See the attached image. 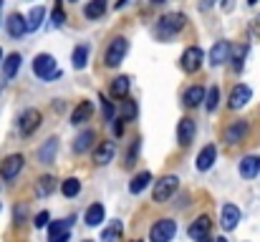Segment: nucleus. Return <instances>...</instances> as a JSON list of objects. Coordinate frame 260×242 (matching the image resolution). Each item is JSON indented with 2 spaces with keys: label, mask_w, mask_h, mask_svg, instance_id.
I'll list each match as a JSON object with an SVG mask.
<instances>
[{
  "label": "nucleus",
  "mask_w": 260,
  "mask_h": 242,
  "mask_svg": "<svg viewBox=\"0 0 260 242\" xmlns=\"http://www.w3.org/2000/svg\"><path fill=\"white\" fill-rule=\"evenodd\" d=\"M61 192H63V197H69V199H74L79 192H81V182L76 179V177H71V179H66L63 184H61Z\"/></svg>",
  "instance_id": "obj_35"
},
{
  "label": "nucleus",
  "mask_w": 260,
  "mask_h": 242,
  "mask_svg": "<svg viewBox=\"0 0 260 242\" xmlns=\"http://www.w3.org/2000/svg\"><path fill=\"white\" fill-rule=\"evenodd\" d=\"M129 86H132V79H129V76H116V79L111 81L109 93H111L114 98H124V96H129Z\"/></svg>",
  "instance_id": "obj_25"
},
{
  "label": "nucleus",
  "mask_w": 260,
  "mask_h": 242,
  "mask_svg": "<svg viewBox=\"0 0 260 242\" xmlns=\"http://www.w3.org/2000/svg\"><path fill=\"white\" fill-rule=\"evenodd\" d=\"M86 63H88V46L81 43V46H76L74 53H71V66H74L76 71H84Z\"/></svg>",
  "instance_id": "obj_28"
},
{
  "label": "nucleus",
  "mask_w": 260,
  "mask_h": 242,
  "mask_svg": "<svg viewBox=\"0 0 260 242\" xmlns=\"http://www.w3.org/2000/svg\"><path fill=\"white\" fill-rule=\"evenodd\" d=\"M84 242H91V240H84Z\"/></svg>",
  "instance_id": "obj_52"
},
{
  "label": "nucleus",
  "mask_w": 260,
  "mask_h": 242,
  "mask_svg": "<svg viewBox=\"0 0 260 242\" xmlns=\"http://www.w3.org/2000/svg\"><path fill=\"white\" fill-rule=\"evenodd\" d=\"M177 235V222L174 220H159L149 230V242H170Z\"/></svg>",
  "instance_id": "obj_6"
},
{
  "label": "nucleus",
  "mask_w": 260,
  "mask_h": 242,
  "mask_svg": "<svg viewBox=\"0 0 260 242\" xmlns=\"http://www.w3.org/2000/svg\"><path fill=\"white\" fill-rule=\"evenodd\" d=\"M197 242H212V240L210 237H202V240H197Z\"/></svg>",
  "instance_id": "obj_48"
},
{
  "label": "nucleus",
  "mask_w": 260,
  "mask_h": 242,
  "mask_svg": "<svg viewBox=\"0 0 260 242\" xmlns=\"http://www.w3.org/2000/svg\"><path fill=\"white\" fill-rule=\"evenodd\" d=\"M217 103H220V88H217V86H212V88H210V93H207V98H205V106H207V111H215V109H217Z\"/></svg>",
  "instance_id": "obj_36"
},
{
  "label": "nucleus",
  "mask_w": 260,
  "mask_h": 242,
  "mask_svg": "<svg viewBox=\"0 0 260 242\" xmlns=\"http://www.w3.org/2000/svg\"><path fill=\"white\" fill-rule=\"evenodd\" d=\"M250 33L255 36V38H260V15L253 20V25H250Z\"/></svg>",
  "instance_id": "obj_41"
},
{
  "label": "nucleus",
  "mask_w": 260,
  "mask_h": 242,
  "mask_svg": "<svg viewBox=\"0 0 260 242\" xmlns=\"http://www.w3.org/2000/svg\"><path fill=\"white\" fill-rule=\"evenodd\" d=\"M194 134H197V124H194V119L184 116V119L177 124V142H179V147H189V144L194 142Z\"/></svg>",
  "instance_id": "obj_9"
},
{
  "label": "nucleus",
  "mask_w": 260,
  "mask_h": 242,
  "mask_svg": "<svg viewBox=\"0 0 260 242\" xmlns=\"http://www.w3.org/2000/svg\"><path fill=\"white\" fill-rule=\"evenodd\" d=\"M137 101H132V98H126L124 96V101H121V121H134L137 119Z\"/></svg>",
  "instance_id": "obj_34"
},
{
  "label": "nucleus",
  "mask_w": 260,
  "mask_h": 242,
  "mask_svg": "<svg viewBox=\"0 0 260 242\" xmlns=\"http://www.w3.org/2000/svg\"><path fill=\"white\" fill-rule=\"evenodd\" d=\"M114 154H116V144L114 142H101L93 149V164L96 166H106L109 161H114Z\"/></svg>",
  "instance_id": "obj_14"
},
{
  "label": "nucleus",
  "mask_w": 260,
  "mask_h": 242,
  "mask_svg": "<svg viewBox=\"0 0 260 242\" xmlns=\"http://www.w3.org/2000/svg\"><path fill=\"white\" fill-rule=\"evenodd\" d=\"M23 217H25V207H18L15 210V225H23Z\"/></svg>",
  "instance_id": "obj_42"
},
{
  "label": "nucleus",
  "mask_w": 260,
  "mask_h": 242,
  "mask_svg": "<svg viewBox=\"0 0 260 242\" xmlns=\"http://www.w3.org/2000/svg\"><path fill=\"white\" fill-rule=\"evenodd\" d=\"M248 3H250V5H255V3H260V0H248Z\"/></svg>",
  "instance_id": "obj_49"
},
{
  "label": "nucleus",
  "mask_w": 260,
  "mask_h": 242,
  "mask_svg": "<svg viewBox=\"0 0 260 242\" xmlns=\"http://www.w3.org/2000/svg\"><path fill=\"white\" fill-rule=\"evenodd\" d=\"M202 101H205V88H202V86H189V88L184 91V96H182L184 109H194V106H200Z\"/></svg>",
  "instance_id": "obj_21"
},
{
  "label": "nucleus",
  "mask_w": 260,
  "mask_h": 242,
  "mask_svg": "<svg viewBox=\"0 0 260 242\" xmlns=\"http://www.w3.org/2000/svg\"><path fill=\"white\" fill-rule=\"evenodd\" d=\"M20 53H10L5 61H3V79H13L15 74H18V68H20Z\"/></svg>",
  "instance_id": "obj_29"
},
{
  "label": "nucleus",
  "mask_w": 260,
  "mask_h": 242,
  "mask_svg": "<svg viewBox=\"0 0 260 242\" xmlns=\"http://www.w3.org/2000/svg\"><path fill=\"white\" fill-rule=\"evenodd\" d=\"M56 152H58V139H48L43 147H41V152H38V159H41V164H51L53 161V157H56Z\"/></svg>",
  "instance_id": "obj_30"
},
{
  "label": "nucleus",
  "mask_w": 260,
  "mask_h": 242,
  "mask_svg": "<svg viewBox=\"0 0 260 242\" xmlns=\"http://www.w3.org/2000/svg\"><path fill=\"white\" fill-rule=\"evenodd\" d=\"M33 225L43 230V227L48 225V212H38V215H36V220H33Z\"/></svg>",
  "instance_id": "obj_39"
},
{
  "label": "nucleus",
  "mask_w": 260,
  "mask_h": 242,
  "mask_svg": "<svg viewBox=\"0 0 260 242\" xmlns=\"http://www.w3.org/2000/svg\"><path fill=\"white\" fill-rule=\"evenodd\" d=\"M184 23H187V18H184L182 13H167V15H162V18L157 20L154 36H157L159 41H170L174 33H179V30L184 28Z\"/></svg>",
  "instance_id": "obj_1"
},
{
  "label": "nucleus",
  "mask_w": 260,
  "mask_h": 242,
  "mask_svg": "<svg viewBox=\"0 0 260 242\" xmlns=\"http://www.w3.org/2000/svg\"><path fill=\"white\" fill-rule=\"evenodd\" d=\"M76 217H66V220H56L48 227V242H69L71 240V227H74Z\"/></svg>",
  "instance_id": "obj_4"
},
{
  "label": "nucleus",
  "mask_w": 260,
  "mask_h": 242,
  "mask_svg": "<svg viewBox=\"0 0 260 242\" xmlns=\"http://www.w3.org/2000/svg\"><path fill=\"white\" fill-rule=\"evenodd\" d=\"M0 86H3V83H0Z\"/></svg>",
  "instance_id": "obj_55"
},
{
  "label": "nucleus",
  "mask_w": 260,
  "mask_h": 242,
  "mask_svg": "<svg viewBox=\"0 0 260 242\" xmlns=\"http://www.w3.org/2000/svg\"><path fill=\"white\" fill-rule=\"evenodd\" d=\"M215 3H217V0H205V8H207V5H215Z\"/></svg>",
  "instance_id": "obj_45"
},
{
  "label": "nucleus",
  "mask_w": 260,
  "mask_h": 242,
  "mask_svg": "<svg viewBox=\"0 0 260 242\" xmlns=\"http://www.w3.org/2000/svg\"><path fill=\"white\" fill-rule=\"evenodd\" d=\"M202 58H205L202 48H200V46H189V48H184V53H182V58H179V66H182L184 74H194V71H200Z\"/></svg>",
  "instance_id": "obj_5"
},
{
  "label": "nucleus",
  "mask_w": 260,
  "mask_h": 242,
  "mask_svg": "<svg viewBox=\"0 0 260 242\" xmlns=\"http://www.w3.org/2000/svg\"><path fill=\"white\" fill-rule=\"evenodd\" d=\"M0 58H3V51H0Z\"/></svg>",
  "instance_id": "obj_50"
},
{
  "label": "nucleus",
  "mask_w": 260,
  "mask_h": 242,
  "mask_svg": "<svg viewBox=\"0 0 260 242\" xmlns=\"http://www.w3.org/2000/svg\"><path fill=\"white\" fill-rule=\"evenodd\" d=\"M210 230H212V220H210L207 215H202V217H197V220L189 225L187 235H189L192 240H202V237H207V235H210Z\"/></svg>",
  "instance_id": "obj_15"
},
{
  "label": "nucleus",
  "mask_w": 260,
  "mask_h": 242,
  "mask_svg": "<svg viewBox=\"0 0 260 242\" xmlns=\"http://www.w3.org/2000/svg\"><path fill=\"white\" fill-rule=\"evenodd\" d=\"M114 131H116V136H119V134H121V119H119V121H116V124H114Z\"/></svg>",
  "instance_id": "obj_43"
},
{
  "label": "nucleus",
  "mask_w": 260,
  "mask_h": 242,
  "mask_svg": "<svg viewBox=\"0 0 260 242\" xmlns=\"http://www.w3.org/2000/svg\"><path fill=\"white\" fill-rule=\"evenodd\" d=\"M248 51H250V46L248 43H240V46H235V48H230V63H233V68L240 74L243 71V66H245V58H248Z\"/></svg>",
  "instance_id": "obj_20"
},
{
  "label": "nucleus",
  "mask_w": 260,
  "mask_h": 242,
  "mask_svg": "<svg viewBox=\"0 0 260 242\" xmlns=\"http://www.w3.org/2000/svg\"><path fill=\"white\" fill-rule=\"evenodd\" d=\"M33 74L41 81H53L61 76V71L56 68V58L48 56V53H41V56L33 58Z\"/></svg>",
  "instance_id": "obj_2"
},
{
  "label": "nucleus",
  "mask_w": 260,
  "mask_h": 242,
  "mask_svg": "<svg viewBox=\"0 0 260 242\" xmlns=\"http://www.w3.org/2000/svg\"><path fill=\"white\" fill-rule=\"evenodd\" d=\"M121 232H124V227H121V222H111L104 232H101V242H116L119 237H121Z\"/></svg>",
  "instance_id": "obj_33"
},
{
  "label": "nucleus",
  "mask_w": 260,
  "mask_h": 242,
  "mask_svg": "<svg viewBox=\"0 0 260 242\" xmlns=\"http://www.w3.org/2000/svg\"><path fill=\"white\" fill-rule=\"evenodd\" d=\"M53 189H56V179L51 174H43L38 179V184H36V194L38 197H48V194H53Z\"/></svg>",
  "instance_id": "obj_32"
},
{
  "label": "nucleus",
  "mask_w": 260,
  "mask_h": 242,
  "mask_svg": "<svg viewBox=\"0 0 260 242\" xmlns=\"http://www.w3.org/2000/svg\"><path fill=\"white\" fill-rule=\"evenodd\" d=\"M43 18H46V8H41V5L30 8V13L25 18V30H38L43 25Z\"/></svg>",
  "instance_id": "obj_26"
},
{
  "label": "nucleus",
  "mask_w": 260,
  "mask_h": 242,
  "mask_svg": "<svg viewBox=\"0 0 260 242\" xmlns=\"http://www.w3.org/2000/svg\"><path fill=\"white\" fill-rule=\"evenodd\" d=\"M41 121H43V116H41L38 109H25V111L20 114V121H18L20 134H23V136H33V131H38Z\"/></svg>",
  "instance_id": "obj_7"
},
{
  "label": "nucleus",
  "mask_w": 260,
  "mask_h": 242,
  "mask_svg": "<svg viewBox=\"0 0 260 242\" xmlns=\"http://www.w3.org/2000/svg\"><path fill=\"white\" fill-rule=\"evenodd\" d=\"M149 182H152V174H149V171H139V174L132 179L129 192H132V194H139V192H144V189L149 187Z\"/></svg>",
  "instance_id": "obj_31"
},
{
  "label": "nucleus",
  "mask_w": 260,
  "mask_h": 242,
  "mask_svg": "<svg viewBox=\"0 0 260 242\" xmlns=\"http://www.w3.org/2000/svg\"><path fill=\"white\" fill-rule=\"evenodd\" d=\"M177 187H179V179L172 177V174H167L159 182H154V202H167L177 192Z\"/></svg>",
  "instance_id": "obj_8"
},
{
  "label": "nucleus",
  "mask_w": 260,
  "mask_h": 242,
  "mask_svg": "<svg viewBox=\"0 0 260 242\" xmlns=\"http://www.w3.org/2000/svg\"><path fill=\"white\" fill-rule=\"evenodd\" d=\"M91 116H93V103L91 101H81L74 111H71V124H86V121H91Z\"/></svg>",
  "instance_id": "obj_19"
},
{
  "label": "nucleus",
  "mask_w": 260,
  "mask_h": 242,
  "mask_svg": "<svg viewBox=\"0 0 260 242\" xmlns=\"http://www.w3.org/2000/svg\"><path fill=\"white\" fill-rule=\"evenodd\" d=\"M0 8H3V0H0Z\"/></svg>",
  "instance_id": "obj_51"
},
{
  "label": "nucleus",
  "mask_w": 260,
  "mask_h": 242,
  "mask_svg": "<svg viewBox=\"0 0 260 242\" xmlns=\"http://www.w3.org/2000/svg\"><path fill=\"white\" fill-rule=\"evenodd\" d=\"M215 159H217V149H215V144H207V147L197 154V169H200V171H207V169L215 164Z\"/></svg>",
  "instance_id": "obj_22"
},
{
  "label": "nucleus",
  "mask_w": 260,
  "mask_h": 242,
  "mask_svg": "<svg viewBox=\"0 0 260 242\" xmlns=\"http://www.w3.org/2000/svg\"><path fill=\"white\" fill-rule=\"evenodd\" d=\"M104 204H99V202H93L91 207L86 210V215H84V222H86L88 227H99L101 222H104Z\"/></svg>",
  "instance_id": "obj_24"
},
{
  "label": "nucleus",
  "mask_w": 260,
  "mask_h": 242,
  "mask_svg": "<svg viewBox=\"0 0 260 242\" xmlns=\"http://www.w3.org/2000/svg\"><path fill=\"white\" fill-rule=\"evenodd\" d=\"M137 154H139V142H134V144L129 147V154H126V161H134V159H137Z\"/></svg>",
  "instance_id": "obj_40"
},
{
  "label": "nucleus",
  "mask_w": 260,
  "mask_h": 242,
  "mask_svg": "<svg viewBox=\"0 0 260 242\" xmlns=\"http://www.w3.org/2000/svg\"><path fill=\"white\" fill-rule=\"evenodd\" d=\"M106 5H109V0H88L86 8H84V15L88 20H99L106 13Z\"/></svg>",
  "instance_id": "obj_27"
},
{
  "label": "nucleus",
  "mask_w": 260,
  "mask_h": 242,
  "mask_svg": "<svg viewBox=\"0 0 260 242\" xmlns=\"http://www.w3.org/2000/svg\"><path fill=\"white\" fill-rule=\"evenodd\" d=\"M253 98V91H250V86H245V83H238L233 91H230V109L233 111H238V109H243V106H248V101Z\"/></svg>",
  "instance_id": "obj_10"
},
{
  "label": "nucleus",
  "mask_w": 260,
  "mask_h": 242,
  "mask_svg": "<svg viewBox=\"0 0 260 242\" xmlns=\"http://www.w3.org/2000/svg\"><path fill=\"white\" fill-rule=\"evenodd\" d=\"M71 3H76V0H71Z\"/></svg>",
  "instance_id": "obj_53"
},
{
  "label": "nucleus",
  "mask_w": 260,
  "mask_h": 242,
  "mask_svg": "<svg viewBox=\"0 0 260 242\" xmlns=\"http://www.w3.org/2000/svg\"><path fill=\"white\" fill-rule=\"evenodd\" d=\"M5 28H8V36L10 38H23L28 30H25V18L23 15H18V13H13L8 20H5Z\"/></svg>",
  "instance_id": "obj_18"
},
{
  "label": "nucleus",
  "mask_w": 260,
  "mask_h": 242,
  "mask_svg": "<svg viewBox=\"0 0 260 242\" xmlns=\"http://www.w3.org/2000/svg\"><path fill=\"white\" fill-rule=\"evenodd\" d=\"M99 101H101V106H104V116L111 121V119H114V106H111V101H109L106 96H99Z\"/></svg>",
  "instance_id": "obj_38"
},
{
  "label": "nucleus",
  "mask_w": 260,
  "mask_h": 242,
  "mask_svg": "<svg viewBox=\"0 0 260 242\" xmlns=\"http://www.w3.org/2000/svg\"><path fill=\"white\" fill-rule=\"evenodd\" d=\"M230 48H233L230 41H217V43L212 46V51H210V66H212V68L222 66V63L230 58Z\"/></svg>",
  "instance_id": "obj_11"
},
{
  "label": "nucleus",
  "mask_w": 260,
  "mask_h": 242,
  "mask_svg": "<svg viewBox=\"0 0 260 242\" xmlns=\"http://www.w3.org/2000/svg\"><path fill=\"white\" fill-rule=\"evenodd\" d=\"M134 242H139V240H134Z\"/></svg>",
  "instance_id": "obj_54"
},
{
  "label": "nucleus",
  "mask_w": 260,
  "mask_h": 242,
  "mask_svg": "<svg viewBox=\"0 0 260 242\" xmlns=\"http://www.w3.org/2000/svg\"><path fill=\"white\" fill-rule=\"evenodd\" d=\"M20 169H23V157L20 154H13V157H8V159L0 164V177L5 182H10V179H15L20 174Z\"/></svg>",
  "instance_id": "obj_13"
},
{
  "label": "nucleus",
  "mask_w": 260,
  "mask_h": 242,
  "mask_svg": "<svg viewBox=\"0 0 260 242\" xmlns=\"http://www.w3.org/2000/svg\"><path fill=\"white\" fill-rule=\"evenodd\" d=\"M126 51H129V41L126 38H121V36H116L109 46H106V53H104V63L109 66V68H116L121 61H124V56H126Z\"/></svg>",
  "instance_id": "obj_3"
},
{
  "label": "nucleus",
  "mask_w": 260,
  "mask_h": 242,
  "mask_svg": "<svg viewBox=\"0 0 260 242\" xmlns=\"http://www.w3.org/2000/svg\"><path fill=\"white\" fill-rule=\"evenodd\" d=\"M51 23H53V28H61V25L66 23V13H63L61 3H56V8H53V15H51Z\"/></svg>",
  "instance_id": "obj_37"
},
{
  "label": "nucleus",
  "mask_w": 260,
  "mask_h": 242,
  "mask_svg": "<svg viewBox=\"0 0 260 242\" xmlns=\"http://www.w3.org/2000/svg\"><path fill=\"white\" fill-rule=\"evenodd\" d=\"M152 3H154V5H162V3H165V0H152Z\"/></svg>",
  "instance_id": "obj_46"
},
{
  "label": "nucleus",
  "mask_w": 260,
  "mask_h": 242,
  "mask_svg": "<svg viewBox=\"0 0 260 242\" xmlns=\"http://www.w3.org/2000/svg\"><path fill=\"white\" fill-rule=\"evenodd\" d=\"M215 242H228V237H217V240Z\"/></svg>",
  "instance_id": "obj_47"
},
{
  "label": "nucleus",
  "mask_w": 260,
  "mask_h": 242,
  "mask_svg": "<svg viewBox=\"0 0 260 242\" xmlns=\"http://www.w3.org/2000/svg\"><path fill=\"white\" fill-rule=\"evenodd\" d=\"M240 174H243L245 179H255L260 174V157H255V154L245 157V159L240 161Z\"/></svg>",
  "instance_id": "obj_23"
},
{
  "label": "nucleus",
  "mask_w": 260,
  "mask_h": 242,
  "mask_svg": "<svg viewBox=\"0 0 260 242\" xmlns=\"http://www.w3.org/2000/svg\"><path fill=\"white\" fill-rule=\"evenodd\" d=\"M238 222H240V210H238L235 204H225V207H222V217H220L222 230L230 232V230L238 227Z\"/></svg>",
  "instance_id": "obj_16"
},
{
  "label": "nucleus",
  "mask_w": 260,
  "mask_h": 242,
  "mask_svg": "<svg viewBox=\"0 0 260 242\" xmlns=\"http://www.w3.org/2000/svg\"><path fill=\"white\" fill-rule=\"evenodd\" d=\"M93 139H96V131H93V129H84V131L74 139V154H86L88 149L93 147Z\"/></svg>",
  "instance_id": "obj_17"
},
{
  "label": "nucleus",
  "mask_w": 260,
  "mask_h": 242,
  "mask_svg": "<svg viewBox=\"0 0 260 242\" xmlns=\"http://www.w3.org/2000/svg\"><path fill=\"white\" fill-rule=\"evenodd\" d=\"M245 136H248V121H235V124H230V126L225 129V134H222V139H225L228 144H243Z\"/></svg>",
  "instance_id": "obj_12"
},
{
  "label": "nucleus",
  "mask_w": 260,
  "mask_h": 242,
  "mask_svg": "<svg viewBox=\"0 0 260 242\" xmlns=\"http://www.w3.org/2000/svg\"><path fill=\"white\" fill-rule=\"evenodd\" d=\"M222 8H225V10H233V0H225V3H222Z\"/></svg>",
  "instance_id": "obj_44"
}]
</instances>
